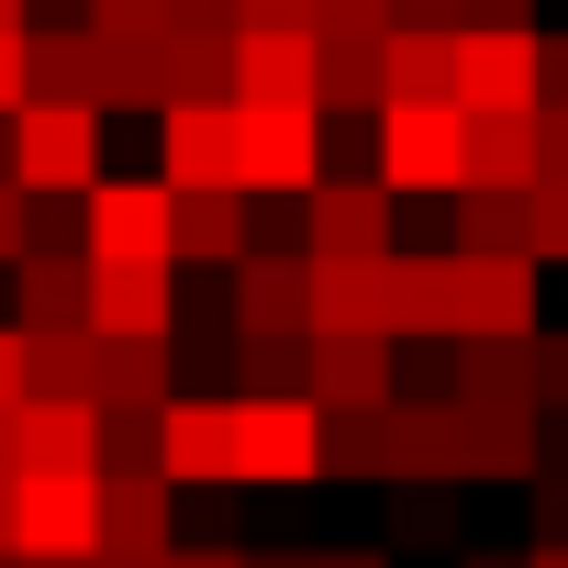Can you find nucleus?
<instances>
[{"mask_svg":"<svg viewBox=\"0 0 568 568\" xmlns=\"http://www.w3.org/2000/svg\"><path fill=\"white\" fill-rule=\"evenodd\" d=\"M179 101H234V34H168V112Z\"/></svg>","mask_w":568,"mask_h":568,"instance_id":"32","label":"nucleus"},{"mask_svg":"<svg viewBox=\"0 0 568 568\" xmlns=\"http://www.w3.org/2000/svg\"><path fill=\"white\" fill-rule=\"evenodd\" d=\"M0 557H23V479H0Z\"/></svg>","mask_w":568,"mask_h":568,"instance_id":"48","label":"nucleus"},{"mask_svg":"<svg viewBox=\"0 0 568 568\" xmlns=\"http://www.w3.org/2000/svg\"><path fill=\"white\" fill-rule=\"evenodd\" d=\"M390 23H424V34H468V0H390Z\"/></svg>","mask_w":568,"mask_h":568,"instance_id":"45","label":"nucleus"},{"mask_svg":"<svg viewBox=\"0 0 568 568\" xmlns=\"http://www.w3.org/2000/svg\"><path fill=\"white\" fill-rule=\"evenodd\" d=\"M12 324H23V335L90 324V245H34V256L12 267Z\"/></svg>","mask_w":568,"mask_h":568,"instance_id":"20","label":"nucleus"},{"mask_svg":"<svg viewBox=\"0 0 568 568\" xmlns=\"http://www.w3.org/2000/svg\"><path fill=\"white\" fill-rule=\"evenodd\" d=\"M156 468V413H101V479Z\"/></svg>","mask_w":568,"mask_h":568,"instance_id":"36","label":"nucleus"},{"mask_svg":"<svg viewBox=\"0 0 568 568\" xmlns=\"http://www.w3.org/2000/svg\"><path fill=\"white\" fill-rule=\"evenodd\" d=\"M156 468L179 490H245L234 479V390H179L156 413Z\"/></svg>","mask_w":568,"mask_h":568,"instance_id":"5","label":"nucleus"},{"mask_svg":"<svg viewBox=\"0 0 568 568\" xmlns=\"http://www.w3.org/2000/svg\"><path fill=\"white\" fill-rule=\"evenodd\" d=\"M535 134H546V179H568V112H535Z\"/></svg>","mask_w":568,"mask_h":568,"instance_id":"49","label":"nucleus"},{"mask_svg":"<svg viewBox=\"0 0 568 568\" xmlns=\"http://www.w3.org/2000/svg\"><path fill=\"white\" fill-rule=\"evenodd\" d=\"M0 34H34V0H0Z\"/></svg>","mask_w":568,"mask_h":568,"instance_id":"54","label":"nucleus"},{"mask_svg":"<svg viewBox=\"0 0 568 568\" xmlns=\"http://www.w3.org/2000/svg\"><path fill=\"white\" fill-rule=\"evenodd\" d=\"M468 34H535V0H468Z\"/></svg>","mask_w":568,"mask_h":568,"instance_id":"46","label":"nucleus"},{"mask_svg":"<svg viewBox=\"0 0 568 568\" xmlns=\"http://www.w3.org/2000/svg\"><path fill=\"white\" fill-rule=\"evenodd\" d=\"M390 335L457 346V245H413V256H402V324H390Z\"/></svg>","mask_w":568,"mask_h":568,"instance_id":"26","label":"nucleus"},{"mask_svg":"<svg viewBox=\"0 0 568 568\" xmlns=\"http://www.w3.org/2000/svg\"><path fill=\"white\" fill-rule=\"evenodd\" d=\"M23 557L34 568L101 557V479H23Z\"/></svg>","mask_w":568,"mask_h":568,"instance_id":"15","label":"nucleus"},{"mask_svg":"<svg viewBox=\"0 0 568 568\" xmlns=\"http://www.w3.org/2000/svg\"><path fill=\"white\" fill-rule=\"evenodd\" d=\"M101 557H179V479L168 468L101 479Z\"/></svg>","mask_w":568,"mask_h":568,"instance_id":"16","label":"nucleus"},{"mask_svg":"<svg viewBox=\"0 0 568 568\" xmlns=\"http://www.w3.org/2000/svg\"><path fill=\"white\" fill-rule=\"evenodd\" d=\"M390 101H457V34L390 23Z\"/></svg>","mask_w":568,"mask_h":568,"instance_id":"30","label":"nucleus"},{"mask_svg":"<svg viewBox=\"0 0 568 568\" xmlns=\"http://www.w3.org/2000/svg\"><path fill=\"white\" fill-rule=\"evenodd\" d=\"M0 479H23V435H12V413H0Z\"/></svg>","mask_w":568,"mask_h":568,"instance_id":"53","label":"nucleus"},{"mask_svg":"<svg viewBox=\"0 0 568 568\" xmlns=\"http://www.w3.org/2000/svg\"><path fill=\"white\" fill-rule=\"evenodd\" d=\"M23 479H101V402H23Z\"/></svg>","mask_w":568,"mask_h":568,"instance_id":"18","label":"nucleus"},{"mask_svg":"<svg viewBox=\"0 0 568 568\" xmlns=\"http://www.w3.org/2000/svg\"><path fill=\"white\" fill-rule=\"evenodd\" d=\"M234 101L324 112V34H234Z\"/></svg>","mask_w":568,"mask_h":568,"instance_id":"12","label":"nucleus"},{"mask_svg":"<svg viewBox=\"0 0 568 568\" xmlns=\"http://www.w3.org/2000/svg\"><path fill=\"white\" fill-rule=\"evenodd\" d=\"M34 101H90L101 112V34L90 23H34Z\"/></svg>","mask_w":568,"mask_h":568,"instance_id":"27","label":"nucleus"},{"mask_svg":"<svg viewBox=\"0 0 568 568\" xmlns=\"http://www.w3.org/2000/svg\"><path fill=\"white\" fill-rule=\"evenodd\" d=\"M313 568H390V546H335V557L313 546Z\"/></svg>","mask_w":568,"mask_h":568,"instance_id":"52","label":"nucleus"},{"mask_svg":"<svg viewBox=\"0 0 568 568\" xmlns=\"http://www.w3.org/2000/svg\"><path fill=\"white\" fill-rule=\"evenodd\" d=\"M79 223H90V256L101 267L112 256H179V190L168 179H101L79 201Z\"/></svg>","mask_w":568,"mask_h":568,"instance_id":"6","label":"nucleus"},{"mask_svg":"<svg viewBox=\"0 0 568 568\" xmlns=\"http://www.w3.org/2000/svg\"><path fill=\"white\" fill-rule=\"evenodd\" d=\"M34 402H101V335L90 324L34 335Z\"/></svg>","mask_w":568,"mask_h":568,"instance_id":"31","label":"nucleus"},{"mask_svg":"<svg viewBox=\"0 0 568 568\" xmlns=\"http://www.w3.org/2000/svg\"><path fill=\"white\" fill-rule=\"evenodd\" d=\"M223 291H234V335H313V256L302 245H256Z\"/></svg>","mask_w":568,"mask_h":568,"instance_id":"10","label":"nucleus"},{"mask_svg":"<svg viewBox=\"0 0 568 568\" xmlns=\"http://www.w3.org/2000/svg\"><path fill=\"white\" fill-rule=\"evenodd\" d=\"M179 402V346L168 335H101V413H168Z\"/></svg>","mask_w":568,"mask_h":568,"instance_id":"23","label":"nucleus"},{"mask_svg":"<svg viewBox=\"0 0 568 568\" xmlns=\"http://www.w3.org/2000/svg\"><path fill=\"white\" fill-rule=\"evenodd\" d=\"M34 101V34H0V123Z\"/></svg>","mask_w":568,"mask_h":568,"instance_id":"42","label":"nucleus"},{"mask_svg":"<svg viewBox=\"0 0 568 568\" xmlns=\"http://www.w3.org/2000/svg\"><path fill=\"white\" fill-rule=\"evenodd\" d=\"M23 402H34V335L0 324V413H23Z\"/></svg>","mask_w":568,"mask_h":568,"instance_id":"39","label":"nucleus"},{"mask_svg":"<svg viewBox=\"0 0 568 568\" xmlns=\"http://www.w3.org/2000/svg\"><path fill=\"white\" fill-rule=\"evenodd\" d=\"M368 179L402 201V190H468V112L457 101H390L379 134H368Z\"/></svg>","mask_w":568,"mask_h":568,"instance_id":"1","label":"nucleus"},{"mask_svg":"<svg viewBox=\"0 0 568 568\" xmlns=\"http://www.w3.org/2000/svg\"><path fill=\"white\" fill-rule=\"evenodd\" d=\"M535 112H568V34H546V79H535Z\"/></svg>","mask_w":568,"mask_h":568,"instance_id":"47","label":"nucleus"},{"mask_svg":"<svg viewBox=\"0 0 568 568\" xmlns=\"http://www.w3.org/2000/svg\"><path fill=\"white\" fill-rule=\"evenodd\" d=\"M390 435H402V479H468V402L457 390H402L390 402Z\"/></svg>","mask_w":568,"mask_h":568,"instance_id":"19","label":"nucleus"},{"mask_svg":"<svg viewBox=\"0 0 568 568\" xmlns=\"http://www.w3.org/2000/svg\"><path fill=\"white\" fill-rule=\"evenodd\" d=\"M324 479H402L390 402H379V413H324Z\"/></svg>","mask_w":568,"mask_h":568,"instance_id":"29","label":"nucleus"},{"mask_svg":"<svg viewBox=\"0 0 568 568\" xmlns=\"http://www.w3.org/2000/svg\"><path fill=\"white\" fill-rule=\"evenodd\" d=\"M256 568H313V557H291V546H267V557H256Z\"/></svg>","mask_w":568,"mask_h":568,"instance_id":"55","label":"nucleus"},{"mask_svg":"<svg viewBox=\"0 0 568 568\" xmlns=\"http://www.w3.org/2000/svg\"><path fill=\"white\" fill-rule=\"evenodd\" d=\"M546 79V34H457V112H535Z\"/></svg>","mask_w":568,"mask_h":568,"instance_id":"11","label":"nucleus"},{"mask_svg":"<svg viewBox=\"0 0 568 568\" xmlns=\"http://www.w3.org/2000/svg\"><path fill=\"white\" fill-rule=\"evenodd\" d=\"M524 557H535V568H568V546H524Z\"/></svg>","mask_w":568,"mask_h":568,"instance_id":"56","label":"nucleus"},{"mask_svg":"<svg viewBox=\"0 0 568 568\" xmlns=\"http://www.w3.org/2000/svg\"><path fill=\"white\" fill-rule=\"evenodd\" d=\"M234 34H313V0H234Z\"/></svg>","mask_w":568,"mask_h":568,"instance_id":"41","label":"nucleus"},{"mask_svg":"<svg viewBox=\"0 0 568 568\" xmlns=\"http://www.w3.org/2000/svg\"><path fill=\"white\" fill-rule=\"evenodd\" d=\"M313 34L324 45H379L390 34V0H313Z\"/></svg>","mask_w":568,"mask_h":568,"instance_id":"37","label":"nucleus"},{"mask_svg":"<svg viewBox=\"0 0 568 568\" xmlns=\"http://www.w3.org/2000/svg\"><path fill=\"white\" fill-rule=\"evenodd\" d=\"M535 267H568V179H535Z\"/></svg>","mask_w":568,"mask_h":568,"instance_id":"38","label":"nucleus"},{"mask_svg":"<svg viewBox=\"0 0 568 568\" xmlns=\"http://www.w3.org/2000/svg\"><path fill=\"white\" fill-rule=\"evenodd\" d=\"M101 45H168V0H90Z\"/></svg>","mask_w":568,"mask_h":568,"instance_id":"35","label":"nucleus"},{"mask_svg":"<svg viewBox=\"0 0 568 568\" xmlns=\"http://www.w3.org/2000/svg\"><path fill=\"white\" fill-rule=\"evenodd\" d=\"M101 123L112 112H90V101H23L12 112V179L34 201H90L101 190Z\"/></svg>","mask_w":568,"mask_h":568,"instance_id":"2","label":"nucleus"},{"mask_svg":"<svg viewBox=\"0 0 568 568\" xmlns=\"http://www.w3.org/2000/svg\"><path fill=\"white\" fill-rule=\"evenodd\" d=\"M234 479L245 490L324 479V402H234Z\"/></svg>","mask_w":568,"mask_h":568,"instance_id":"4","label":"nucleus"},{"mask_svg":"<svg viewBox=\"0 0 568 568\" xmlns=\"http://www.w3.org/2000/svg\"><path fill=\"white\" fill-rule=\"evenodd\" d=\"M313 402H324V413H379V402H402V346H390V335H313Z\"/></svg>","mask_w":568,"mask_h":568,"instance_id":"17","label":"nucleus"},{"mask_svg":"<svg viewBox=\"0 0 568 568\" xmlns=\"http://www.w3.org/2000/svg\"><path fill=\"white\" fill-rule=\"evenodd\" d=\"M90 335H179V256H90Z\"/></svg>","mask_w":568,"mask_h":568,"instance_id":"8","label":"nucleus"},{"mask_svg":"<svg viewBox=\"0 0 568 568\" xmlns=\"http://www.w3.org/2000/svg\"><path fill=\"white\" fill-rule=\"evenodd\" d=\"M0 179H12V123H0Z\"/></svg>","mask_w":568,"mask_h":568,"instance_id":"57","label":"nucleus"},{"mask_svg":"<svg viewBox=\"0 0 568 568\" xmlns=\"http://www.w3.org/2000/svg\"><path fill=\"white\" fill-rule=\"evenodd\" d=\"M535 179H546L535 112H479L468 123V190H535Z\"/></svg>","mask_w":568,"mask_h":568,"instance_id":"24","label":"nucleus"},{"mask_svg":"<svg viewBox=\"0 0 568 568\" xmlns=\"http://www.w3.org/2000/svg\"><path fill=\"white\" fill-rule=\"evenodd\" d=\"M402 324V245L390 256H313V335H390Z\"/></svg>","mask_w":568,"mask_h":568,"instance_id":"7","label":"nucleus"},{"mask_svg":"<svg viewBox=\"0 0 568 568\" xmlns=\"http://www.w3.org/2000/svg\"><path fill=\"white\" fill-rule=\"evenodd\" d=\"M457 402L468 413H546L535 402V335H468L457 346Z\"/></svg>","mask_w":568,"mask_h":568,"instance_id":"22","label":"nucleus"},{"mask_svg":"<svg viewBox=\"0 0 568 568\" xmlns=\"http://www.w3.org/2000/svg\"><path fill=\"white\" fill-rule=\"evenodd\" d=\"M457 256H535V190H457Z\"/></svg>","mask_w":568,"mask_h":568,"instance_id":"25","label":"nucleus"},{"mask_svg":"<svg viewBox=\"0 0 568 568\" xmlns=\"http://www.w3.org/2000/svg\"><path fill=\"white\" fill-rule=\"evenodd\" d=\"M234 190L245 201H313L324 190V112L234 101Z\"/></svg>","mask_w":568,"mask_h":568,"instance_id":"3","label":"nucleus"},{"mask_svg":"<svg viewBox=\"0 0 568 568\" xmlns=\"http://www.w3.org/2000/svg\"><path fill=\"white\" fill-rule=\"evenodd\" d=\"M156 179L168 190H234V101L156 112Z\"/></svg>","mask_w":568,"mask_h":568,"instance_id":"13","label":"nucleus"},{"mask_svg":"<svg viewBox=\"0 0 568 568\" xmlns=\"http://www.w3.org/2000/svg\"><path fill=\"white\" fill-rule=\"evenodd\" d=\"M468 335H546L535 256H457V346Z\"/></svg>","mask_w":568,"mask_h":568,"instance_id":"9","label":"nucleus"},{"mask_svg":"<svg viewBox=\"0 0 568 568\" xmlns=\"http://www.w3.org/2000/svg\"><path fill=\"white\" fill-rule=\"evenodd\" d=\"M390 546H457V490L446 479H390Z\"/></svg>","mask_w":568,"mask_h":568,"instance_id":"34","label":"nucleus"},{"mask_svg":"<svg viewBox=\"0 0 568 568\" xmlns=\"http://www.w3.org/2000/svg\"><path fill=\"white\" fill-rule=\"evenodd\" d=\"M256 256V201L245 190H179V267H245Z\"/></svg>","mask_w":568,"mask_h":568,"instance_id":"21","label":"nucleus"},{"mask_svg":"<svg viewBox=\"0 0 568 568\" xmlns=\"http://www.w3.org/2000/svg\"><path fill=\"white\" fill-rule=\"evenodd\" d=\"M23 256H34V190L0 179V267H23Z\"/></svg>","mask_w":568,"mask_h":568,"instance_id":"40","label":"nucleus"},{"mask_svg":"<svg viewBox=\"0 0 568 568\" xmlns=\"http://www.w3.org/2000/svg\"><path fill=\"white\" fill-rule=\"evenodd\" d=\"M390 190L379 179H324L302 201V256H390Z\"/></svg>","mask_w":568,"mask_h":568,"instance_id":"14","label":"nucleus"},{"mask_svg":"<svg viewBox=\"0 0 568 568\" xmlns=\"http://www.w3.org/2000/svg\"><path fill=\"white\" fill-rule=\"evenodd\" d=\"M234 402H313V335H245L234 346Z\"/></svg>","mask_w":568,"mask_h":568,"instance_id":"28","label":"nucleus"},{"mask_svg":"<svg viewBox=\"0 0 568 568\" xmlns=\"http://www.w3.org/2000/svg\"><path fill=\"white\" fill-rule=\"evenodd\" d=\"M168 568H256V557H245V546H179Z\"/></svg>","mask_w":568,"mask_h":568,"instance_id":"50","label":"nucleus"},{"mask_svg":"<svg viewBox=\"0 0 568 568\" xmlns=\"http://www.w3.org/2000/svg\"><path fill=\"white\" fill-rule=\"evenodd\" d=\"M535 402L568 413V335H535Z\"/></svg>","mask_w":568,"mask_h":568,"instance_id":"44","label":"nucleus"},{"mask_svg":"<svg viewBox=\"0 0 568 568\" xmlns=\"http://www.w3.org/2000/svg\"><path fill=\"white\" fill-rule=\"evenodd\" d=\"M457 568H535L524 546H457Z\"/></svg>","mask_w":568,"mask_h":568,"instance_id":"51","label":"nucleus"},{"mask_svg":"<svg viewBox=\"0 0 568 568\" xmlns=\"http://www.w3.org/2000/svg\"><path fill=\"white\" fill-rule=\"evenodd\" d=\"M535 546H568V468L535 479Z\"/></svg>","mask_w":568,"mask_h":568,"instance_id":"43","label":"nucleus"},{"mask_svg":"<svg viewBox=\"0 0 568 568\" xmlns=\"http://www.w3.org/2000/svg\"><path fill=\"white\" fill-rule=\"evenodd\" d=\"M101 112H168V45H101Z\"/></svg>","mask_w":568,"mask_h":568,"instance_id":"33","label":"nucleus"}]
</instances>
